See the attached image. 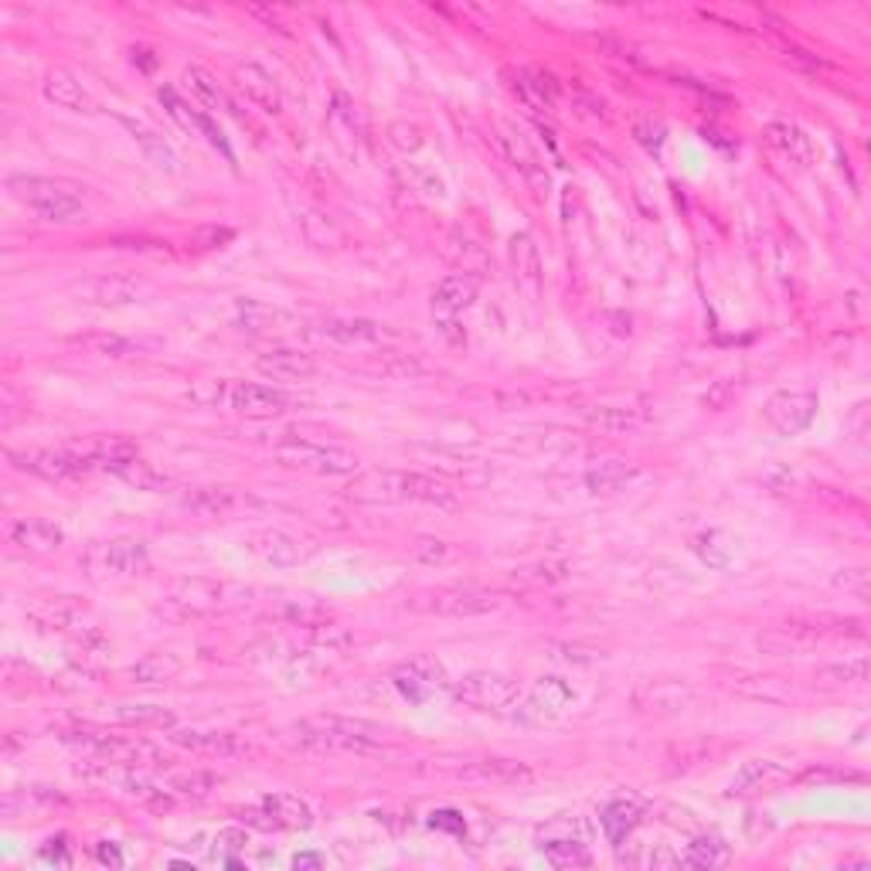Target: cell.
<instances>
[{"label": "cell", "instance_id": "cell-7", "mask_svg": "<svg viewBox=\"0 0 871 871\" xmlns=\"http://www.w3.org/2000/svg\"><path fill=\"white\" fill-rule=\"evenodd\" d=\"M68 293L89 306H130L150 296V283L137 273H102L72 283Z\"/></svg>", "mask_w": 871, "mask_h": 871}, {"label": "cell", "instance_id": "cell-9", "mask_svg": "<svg viewBox=\"0 0 871 871\" xmlns=\"http://www.w3.org/2000/svg\"><path fill=\"white\" fill-rule=\"evenodd\" d=\"M242 824L263 828V831H300L314 824V813L293 793H269L255 807L242 810Z\"/></svg>", "mask_w": 871, "mask_h": 871}, {"label": "cell", "instance_id": "cell-27", "mask_svg": "<svg viewBox=\"0 0 871 871\" xmlns=\"http://www.w3.org/2000/svg\"><path fill=\"white\" fill-rule=\"evenodd\" d=\"M783 780H790V766L786 762H777V759H749L735 773L729 793H732V797H746V793L770 790V786H777Z\"/></svg>", "mask_w": 871, "mask_h": 871}, {"label": "cell", "instance_id": "cell-17", "mask_svg": "<svg viewBox=\"0 0 871 871\" xmlns=\"http://www.w3.org/2000/svg\"><path fill=\"white\" fill-rule=\"evenodd\" d=\"M405 470H368L348 483V497L354 504H405Z\"/></svg>", "mask_w": 871, "mask_h": 871}, {"label": "cell", "instance_id": "cell-11", "mask_svg": "<svg viewBox=\"0 0 871 871\" xmlns=\"http://www.w3.org/2000/svg\"><path fill=\"white\" fill-rule=\"evenodd\" d=\"M453 695L456 702L480 708V711H507L510 705H518L521 691L515 681L497 671H474L453 687Z\"/></svg>", "mask_w": 871, "mask_h": 871}, {"label": "cell", "instance_id": "cell-56", "mask_svg": "<svg viewBox=\"0 0 871 871\" xmlns=\"http://www.w3.org/2000/svg\"><path fill=\"white\" fill-rule=\"evenodd\" d=\"M627 864H640V868H674L678 855H671L668 848H644V855H627Z\"/></svg>", "mask_w": 871, "mask_h": 871}, {"label": "cell", "instance_id": "cell-45", "mask_svg": "<svg viewBox=\"0 0 871 871\" xmlns=\"http://www.w3.org/2000/svg\"><path fill=\"white\" fill-rule=\"evenodd\" d=\"M110 474L119 477V480H126L130 487H137V491H161V487H167V480L157 470H153L147 459H140V456L126 459V464H116Z\"/></svg>", "mask_w": 871, "mask_h": 871}, {"label": "cell", "instance_id": "cell-37", "mask_svg": "<svg viewBox=\"0 0 871 871\" xmlns=\"http://www.w3.org/2000/svg\"><path fill=\"white\" fill-rule=\"evenodd\" d=\"M515 92L521 96V102L534 113H552L555 106V83L552 75L545 72H521L515 75Z\"/></svg>", "mask_w": 871, "mask_h": 871}, {"label": "cell", "instance_id": "cell-20", "mask_svg": "<svg viewBox=\"0 0 871 871\" xmlns=\"http://www.w3.org/2000/svg\"><path fill=\"white\" fill-rule=\"evenodd\" d=\"M11 542L28 555H51L65 542V531L48 518H21L11 525Z\"/></svg>", "mask_w": 871, "mask_h": 871}, {"label": "cell", "instance_id": "cell-50", "mask_svg": "<svg viewBox=\"0 0 871 871\" xmlns=\"http://www.w3.org/2000/svg\"><path fill=\"white\" fill-rule=\"evenodd\" d=\"M582 419L589 426H596L603 432H627L633 426V416L623 413V408H609V405H596V408H582Z\"/></svg>", "mask_w": 871, "mask_h": 871}, {"label": "cell", "instance_id": "cell-59", "mask_svg": "<svg viewBox=\"0 0 871 871\" xmlns=\"http://www.w3.org/2000/svg\"><path fill=\"white\" fill-rule=\"evenodd\" d=\"M198 130H201L204 137H209V140H212V147H218V150L225 153V157H228V161H232V150H228V140H225V134L218 130V126L212 123V116H204V113H198Z\"/></svg>", "mask_w": 871, "mask_h": 871}, {"label": "cell", "instance_id": "cell-25", "mask_svg": "<svg viewBox=\"0 0 871 871\" xmlns=\"http://www.w3.org/2000/svg\"><path fill=\"white\" fill-rule=\"evenodd\" d=\"M572 702H576V691L561 678H538L531 687L525 715H531V719H538V722H548V719H555V715L566 711Z\"/></svg>", "mask_w": 871, "mask_h": 871}, {"label": "cell", "instance_id": "cell-28", "mask_svg": "<svg viewBox=\"0 0 871 871\" xmlns=\"http://www.w3.org/2000/svg\"><path fill=\"white\" fill-rule=\"evenodd\" d=\"M640 821H644V804H640L636 797H620V800H613L606 804V810L599 813V824H603V834L609 837V844H620L640 828Z\"/></svg>", "mask_w": 871, "mask_h": 871}, {"label": "cell", "instance_id": "cell-31", "mask_svg": "<svg viewBox=\"0 0 871 871\" xmlns=\"http://www.w3.org/2000/svg\"><path fill=\"white\" fill-rule=\"evenodd\" d=\"M185 671V660L177 657L174 651H153L147 657H140L137 664H130L126 668V678H130L134 684H167L174 681L177 674Z\"/></svg>", "mask_w": 871, "mask_h": 871}, {"label": "cell", "instance_id": "cell-4", "mask_svg": "<svg viewBox=\"0 0 871 871\" xmlns=\"http://www.w3.org/2000/svg\"><path fill=\"white\" fill-rule=\"evenodd\" d=\"M276 459L290 470H306V474H324V477H344L357 470V456L344 446L330 443H314L300 440V436H287L276 443Z\"/></svg>", "mask_w": 871, "mask_h": 871}, {"label": "cell", "instance_id": "cell-44", "mask_svg": "<svg viewBox=\"0 0 871 871\" xmlns=\"http://www.w3.org/2000/svg\"><path fill=\"white\" fill-rule=\"evenodd\" d=\"M691 548H695V555L705 561L708 569H725L729 561H732V545H729V538L722 531H702V534H695Z\"/></svg>", "mask_w": 871, "mask_h": 871}, {"label": "cell", "instance_id": "cell-14", "mask_svg": "<svg viewBox=\"0 0 871 871\" xmlns=\"http://www.w3.org/2000/svg\"><path fill=\"white\" fill-rule=\"evenodd\" d=\"M762 416L780 436H800L817 416V395L813 392H777L766 402Z\"/></svg>", "mask_w": 871, "mask_h": 871}, {"label": "cell", "instance_id": "cell-40", "mask_svg": "<svg viewBox=\"0 0 871 871\" xmlns=\"http://www.w3.org/2000/svg\"><path fill=\"white\" fill-rule=\"evenodd\" d=\"M636 477H640V470L633 464H623V459H609V464H603L599 470H589L585 474V487L593 494H617V491H623V487L630 480H636Z\"/></svg>", "mask_w": 871, "mask_h": 871}, {"label": "cell", "instance_id": "cell-22", "mask_svg": "<svg viewBox=\"0 0 871 871\" xmlns=\"http://www.w3.org/2000/svg\"><path fill=\"white\" fill-rule=\"evenodd\" d=\"M236 86L260 110H266V113L283 110V92H279V83L273 79V72H266L263 65H255V62L236 65Z\"/></svg>", "mask_w": 871, "mask_h": 871}, {"label": "cell", "instance_id": "cell-5", "mask_svg": "<svg viewBox=\"0 0 871 871\" xmlns=\"http://www.w3.org/2000/svg\"><path fill=\"white\" fill-rule=\"evenodd\" d=\"M252 589L236 585V582H212V579H177L167 589V603L177 606L181 613L201 617V613H222V609H236L249 603Z\"/></svg>", "mask_w": 871, "mask_h": 871}, {"label": "cell", "instance_id": "cell-48", "mask_svg": "<svg viewBox=\"0 0 871 871\" xmlns=\"http://www.w3.org/2000/svg\"><path fill=\"white\" fill-rule=\"evenodd\" d=\"M113 719L119 725H171V711H164L161 705H116Z\"/></svg>", "mask_w": 871, "mask_h": 871}, {"label": "cell", "instance_id": "cell-32", "mask_svg": "<svg viewBox=\"0 0 871 871\" xmlns=\"http://www.w3.org/2000/svg\"><path fill=\"white\" fill-rule=\"evenodd\" d=\"M732 861V844L719 834H702L684 848V855H678L681 868H698V871H711V868H725Z\"/></svg>", "mask_w": 871, "mask_h": 871}, {"label": "cell", "instance_id": "cell-38", "mask_svg": "<svg viewBox=\"0 0 871 871\" xmlns=\"http://www.w3.org/2000/svg\"><path fill=\"white\" fill-rule=\"evenodd\" d=\"M470 777L497 783V786H521V783L534 780V773L528 770V762H518V759H483V762L474 766Z\"/></svg>", "mask_w": 871, "mask_h": 871}, {"label": "cell", "instance_id": "cell-30", "mask_svg": "<svg viewBox=\"0 0 871 871\" xmlns=\"http://www.w3.org/2000/svg\"><path fill=\"white\" fill-rule=\"evenodd\" d=\"M510 266H515L518 287L538 296V290H542V255H538V245L528 232H518L510 239Z\"/></svg>", "mask_w": 871, "mask_h": 871}, {"label": "cell", "instance_id": "cell-19", "mask_svg": "<svg viewBox=\"0 0 871 871\" xmlns=\"http://www.w3.org/2000/svg\"><path fill=\"white\" fill-rule=\"evenodd\" d=\"M633 702L640 711L671 715V711H684L691 702H695V691H691L684 681H644L636 687Z\"/></svg>", "mask_w": 871, "mask_h": 871}, {"label": "cell", "instance_id": "cell-34", "mask_svg": "<svg viewBox=\"0 0 871 871\" xmlns=\"http://www.w3.org/2000/svg\"><path fill=\"white\" fill-rule=\"evenodd\" d=\"M31 617L41 623V627H51V630H75L86 617V606H79L72 596H55V599H41L31 606Z\"/></svg>", "mask_w": 871, "mask_h": 871}, {"label": "cell", "instance_id": "cell-47", "mask_svg": "<svg viewBox=\"0 0 871 871\" xmlns=\"http://www.w3.org/2000/svg\"><path fill=\"white\" fill-rule=\"evenodd\" d=\"M242 324L255 334H269V330L290 327L293 317L283 311H273V306H260V303H242Z\"/></svg>", "mask_w": 871, "mask_h": 871}, {"label": "cell", "instance_id": "cell-42", "mask_svg": "<svg viewBox=\"0 0 871 871\" xmlns=\"http://www.w3.org/2000/svg\"><path fill=\"white\" fill-rule=\"evenodd\" d=\"M300 228H303V239L311 242L314 249H338L344 242L341 228L317 209H303L300 212Z\"/></svg>", "mask_w": 871, "mask_h": 871}, {"label": "cell", "instance_id": "cell-55", "mask_svg": "<svg viewBox=\"0 0 871 871\" xmlns=\"http://www.w3.org/2000/svg\"><path fill=\"white\" fill-rule=\"evenodd\" d=\"M389 140H392L399 150L413 153V150L422 147V130H419V126H413V123H392V126H389Z\"/></svg>", "mask_w": 871, "mask_h": 871}, {"label": "cell", "instance_id": "cell-41", "mask_svg": "<svg viewBox=\"0 0 871 871\" xmlns=\"http://www.w3.org/2000/svg\"><path fill=\"white\" fill-rule=\"evenodd\" d=\"M68 348L96 354V357H126V354H137L140 351L130 338L102 334V330H96V334H75V338H68Z\"/></svg>", "mask_w": 871, "mask_h": 871}, {"label": "cell", "instance_id": "cell-43", "mask_svg": "<svg viewBox=\"0 0 871 871\" xmlns=\"http://www.w3.org/2000/svg\"><path fill=\"white\" fill-rule=\"evenodd\" d=\"M542 855L552 868H589L593 864V855L585 851V844L572 841V837H561V841H545L542 844Z\"/></svg>", "mask_w": 871, "mask_h": 871}, {"label": "cell", "instance_id": "cell-39", "mask_svg": "<svg viewBox=\"0 0 871 871\" xmlns=\"http://www.w3.org/2000/svg\"><path fill=\"white\" fill-rule=\"evenodd\" d=\"M83 453L89 456L92 467L113 470L116 464H126V459H134L137 456V446L130 440H123V436H99V440H92Z\"/></svg>", "mask_w": 871, "mask_h": 871}, {"label": "cell", "instance_id": "cell-24", "mask_svg": "<svg viewBox=\"0 0 871 871\" xmlns=\"http://www.w3.org/2000/svg\"><path fill=\"white\" fill-rule=\"evenodd\" d=\"M242 504H252L236 487H191L185 494V507L201 518H232Z\"/></svg>", "mask_w": 871, "mask_h": 871}, {"label": "cell", "instance_id": "cell-46", "mask_svg": "<svg viewBox=\"0 0 871 871\" xmlns=\"http://www.w3.org/2000/svg\"><path fill=\"white\" fill-rule=\"evenodd\" d=\"M164 793H174V797H185V800H198V797H209V793L218 786V777L215 773H181V777H171L167 783H161Z\"/></svg>", "mask_w": 871, "mask_h": 871}, {"label": "cell", "instance_id": "cell-10", "mask_svg": "<svg viewBox=\"0 0 871 871\" xmlns=\"http://www.w3.org/2000/svg\"><path fill=\"white\" fill-rule=\"evenodd\" d=\"M8 459L24 470V474H35L41 480H68V477H79L86 470H92L89 456L86 453H75V450H51V446H35V450H11Z\"/></svg>", "mask_w": 871, "mask_h": 871}, {"label": "cell", "instance_id": "cell-52", "mask_svg": "<svg viewBox=\"0 0 871 871\" xmlns=\"http://www.w3.org/2000/svg\"><path fill=\"white\" fill-rule=\"evenodd\" d=\"M236 239V232L228 225H201L188 236V242L198 249V252H215V249H225L228 242Z\"/></svg>", "mask_w": 871, "mask_h": 871}, {"label": "cell", "instance_id": "cell-16", "mask_svg": "<svg viewBox=\"0 0 871 871\" xmlns=\"http://www.w3.org/2000/svg\"><path fill=\"white\" fill-rule=\"evenodd\" d=\"M252 552L260 555L269 566H279V569H290V566H300L314 555V545L306 542V538L293 534V531H283V528H266V531H255L249 538Z\"/></svg>", "mask_w": 871, "mask_h": 871}, {"label": "cell", "instance_id": "cell-49", "mask_svg": "<svg viewBox=\"0 0 871 871\" xmlns=\"http://www.w3.org/2000/svg\"><path fill=\"white\" fill-rule=\"evenodd\" d=\"M817 681L821 684H864L868 681V660H848V664H831V668L817 671Z\"/></svg>", "mask_w": 871, "mask_h": 871}, {"label": "cell", "instance_id": "cell-8", "mask_svg": "<svg viewBox=\"0 0 871 871\" xmlns=\"http://www.w3.org/2000/svg\"><path fill=\"white\" fill-rule=\"evenodd\" d=\"M413 606L440 613V617H483V613H494L501 606V596L477 585H440L419 596Z\"/></svg>", "mask_w": 871, "mask_h": 871}, {"label": "cell", "instance_id": "cell-53", "mask_svg": "<svg viewBox=\"0 0 871 871\" xmlns=\"http://www.w3.org/2000/svg\"><path fill=\"white\" fill-rule=\"evenodd\" d=\"M185 83L198 92V99L204 102V106H215V110H218L222 92H218V83L212 79L209 72H204V68H188V72H185Z\"/></svg>", "mask_w": 871, "mask_h": 871}, {"label": "cell", "instance_id": "cell-23", "mask_svg": "<svg viewBox=\"0 0 871 871\" xmlns=\"http://www.w3.org/2000/svg\"><path fill=\"white\" fill-rule=\"evenodd\" d=\"M171 742L204 756H239L245 749V742L236 732H218V729H174Z\"/></svg>", "mask_w": 871, "mask_h": 871}, {"label": "cell", "instance_id": "cell-29", "mask_svg": "<svg viewBox=\"0 0 871 871\" xmlns=\"http://www.w3.org/2000/svg\"><path fill=\"white\" fill-rule=\"evenodd\" d=\"M320 334L338 341V344H357V348H368V344H381L392 338V330L378 320H327L320 327Z\"/></svg>", "mask_w": 871, "mask_h": 871}, {"label": "cell", "instance_id": "cell-2", "mask_svg": "<svg viewBox=\"0 0 871 871\" xmlns=\"http://www.w3.org/2000/svg\"><path fill=\"white\" fill-rule=\"evenodd\" d=\"M8 191L21 204H28V209L45 222L68 225V222L86 218L83 194H79V188L68 185V181H51V177H24V174H17V177H11V181H8Z\"/></svg>", "mask_w": 871, "mask_h": 871}, {"label": "cell", "instance_id": "cell-18", "mask_svg": "<svg viewBox=\"0 0 871 871\" xmlns=\"http://www.w3.org/2000/svg\"><path fill=\"white\" fill-rule=\"evenodd\" d=\"M41 92L48 102H55L62 110H72V113H99V102L92 99V92L75 79L68 68H51L41 83Z\"/></svg>", "mask_w": 871, "mask_h": 871}, {"label": "cell", "instance_id": "cell-12", "mask_svg": "<svg viewBox=\"0 0 871 871\" xmlns=\"http://www.w3.org/2000/svg\"><path fill=\"white\" fill-rule=\"evenodd\" d=\"M824 636H828V627H821L817 620H790L783 627L762 630L756 636V647L773 657H800L821 644Z\"/></svg>", "mask_w": 871, "mask_h": 871}, {"label": "cell", "instance_id": "cell-21", "mask_svg": "<svg viewBox=\"0 0 871 871\" xmlns=\"http://www.w3.org/2000/svg\"><path fill=\"white\" fill-rule=\"evenodd\" d=\"M255 368H260L273 381H303V378L317 375L314 354L293 351V348H273V351L260 354V357H255Z\"/></svg>", "mask_w": 871, "mask_h": 871}, {"label": "cell", "instance_id": "cell-33", "mask_svg": "<svg viewBox=\"0 0 871 871\" xmlns=\"http://www.w3.org/2000/svg\"><path fill=\"white\" fill-rule=\"evenodd\" d=\"M501 134H504L501 140H504V147H507V157L521 167V174L528 177V181H531L534 188H548V174L542 171V164H538V153L531 150L528 137L518 130V126H510V123L501 126Z\"/></svg>", "mask_w": 871, "mask_h": 871}, {"label": "cell", "instance_id": "cell-15", "mask_svg": "<svg viewBox=\"0 0 871 871\" xmlns=\"http://www.w3.org/2000/svg\"><path fill=\"white\" fill-rule=\"evenodd\" d=\"M225 402L245 419H273V416H283L293 405L290 395L276 392L269 386H252V381H228Z\"/></svg>", "mask_w": 871, "mask_h": 871}, {"label": "cell", "instance_id": "cell-36", "mask_svg": "<svg viewBox=\"0 0 871 871\" xmlns=\"http://www.w3.org/2000/svg\"><path fill=\"white\" fill-rule=\"evenodd\" d=\"M119 123L126 126V130H130V137L143 147V153H147V161L150 164H157L161 171H177L181 167V161H177V153H174V147L161 137V134H153V130H147L143 123H134V119H126V116H119Z\"/></svg>", "mask_w": 871, "mask_h": 871}, {"label": "cell", "instance_id": "cell-6", "mask_svg": "<svg viewBox=\"0 0 871 871\" xmlns=\"http://www.w3.org/2000/svg\"><path fill=\"white\" fill-rule=\"evenodd\" d=\"M62 742H65V746H72V749H79L89 759H106V762H123V766H147V762L161 759V753L143 739H119V735L92 732V729L65 732Z\"/></svg>", "mask_w": 871, "mask_h": 871}, {"label": "cell", "instance_id": "cell-61", "mask_svg": "<svg viewBox=\"0 0 871 871\" xmlns=\"http://www.w3.org/2000/svg\"><path fill=\"white\" fill-rule=\"evenodd\" d=\"M96 858H99L102 864H113V868L123 864V851H119V844H113V841H99V844H96Z\"/></svg>", "mask_w": 871, "mask_h": 871}, {"label": "cell", "instance_id": "cell-51", "mask_svg": "<svg viewBox=\"0 0 871 871\" xmlns=\"http://www.w3.org/2000/svg\"><path fill=\"white\" fill-rule=\"evenodd\" d=\"M245 844H249V834L242 831V828H225V831H218V837H215V858L222 861V864H232V868H239V855H245Z\"/></svg>", "mask_w": 871, "mask_h": 871}, {"label": "cell", "instance_id": "cell-35", "mask_svg": "<svg viewBox=\"0 0 871 871\" xmlns=\"http://www.w3.org/2000/svg\"><path fill=\"white\" fill-rule=\"evenodd\" d=\"M766 140H770L780 153H786L790 161L810 164L813 161V140L793 123H770L766 126Z\"/></svg>", "mask_w": 871, "mask_h": 871}, {"label": "cell", "instance_id": "cell-54", "mask_svg": "<svg viewBox=\"0 0 871 871\" xmlns=\"http://www.w3.org/2000/svg\"><path fill=\"white\" fill-rule=\"evenodd\" d=\"M633 137H636V143L644 147V150L660 153V150H664V140H668V130H664V123H660V119H640V123L633 126Z\"/></svg>", "mask_w": 871, "mask_h": 871}, {"label": "cell", "instance_id": "cell-62", "mask_svg": "<svg viewBox=\"0 0 871 871\" xmlns=\"http://www.w3.org/2000/svg\"><path fill=\"white\" fill-rule=\"evenodd\" d=\"M440 821H432V824H440V828H450V831H464V821H459L456 813H436Z\"/></svg>", "mask_w": 871, "mask_h": 871}, {"label": "cell", "instance_id": "cell-26", "mask_svg": "<svg viewBox=\"0 0 871 871\" xmlns=\"http://www.w3.org/2000/svg\"><path fill=\"white\" fill-rule=\"evenodd\" d=\"M477 290H480V279L474 273H453V276H446L443 283L432 290L436 314H443V317L464 314L467 306L477 300Z\"/></svg>", "mask_w": 871, "mask_h": 871}, {"label": "cell", "instance_id": "cell-58", "mask_svg": "<svg viewBox=\"0 0 871 871\" xmlns=\"http://www.w3.org/2000/svg\"><path fill=\"white\" fill-rule=\"evenodd\" d=\"M834 582L848 589V593L861 596V599L871 593V572L868 569H844V576H837Z\"/></svg>", "mask_w": 871, "mask_h": 871}, {"label": "cell", "instance_id": "cell-13", "mask_svg": "<svg viewBox=\"0 0 871 871\" xmlns=\"http://www.w3.org/2000/svg\"><path fill=\"white\" fill-rule=\"evenodd\" d=\"M395 687H399V695L408 698V702H416L422 705L426 698H432L436 691H443L446 687V671H443V664L429 657V654H419L413 660H405L402 668L392 674Z\"/></svg>", "mask_w": 871, "mask_h": 871}, {"label": "cell", "instance_id": "cell-60", "mask_svg": "<svg viewBox=\"0 0 871 871\" xmlns=\"http://www.w3.org/2000/svg\"><path fill=\"white\" fill-rule=\"evenodd\" d=\"M41 861H55V864H68V848H65V837H51L45 848H41Z\"/></svg>", "mask_w": 871, "mask_h": 871}, {"label": "cell", "instance_id": "cell-57", "mask_svg": "<svg viewBox=\"0 0 871 871\" xmlns=\"http://www.w3.org/2000/svg\"><path fill=\"white\" fill-rule=\"evenodd\" d=\"M416 558L426 561V566H440V561L450 558V545L446 542H436V538H419V542L413 545Z\"/></svg>", "mask_w": 871, "mask_h": 871}, {"label": "cell", "instance_id": "cell-3", "mask_svg": "<svg viewBox=\"0 0 871 871\" xmlns=\"http://www.w3.org/2000/svg\"><path fill=\"white\" fill-rule=\"evenodd\" d=\"M83 572L92 582L134 579L150 572V552L140 538H113V542L89 545V552L83 555Z\"/></svg>", "mask_w": 871, "mask_h": 871}, {"label": "cell", "instance_id": "cell-63", "mask_svg": "<svg viewBox=\"0 0 871 871\" xmlns=\"http://www.w3.org/2000/svg\"><path fill=\"white\" fill-rule=\"evenodd\" d=\"M320 864V855H296L293 858V868H317Z\"/></svg>", "mask_w": 871, "mask_h": 871}, {"label": "cell", "instance_id": "cell-1", "mask_svg": "<svg viewBox=\"0 0 871 871\" xmlns=\"http://www.w3.org/2000/svg\"><path fill=\"white\" fill-rule=\"evenodd\" d=\"M300 746L327 753H375L386 746V732L365 719H344V715H314L293 725Z\"/></svg>", "mask_w": 871, "mask_h": 871}]
</instances>
